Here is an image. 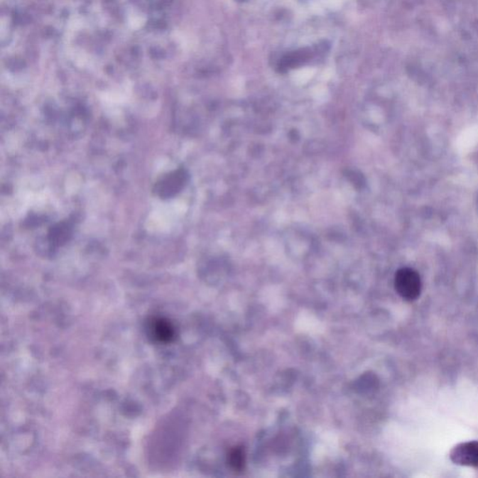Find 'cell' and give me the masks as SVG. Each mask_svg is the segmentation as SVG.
Wrapping results in <instances>:
<instances>
[{
  "label": "cell",
  "mask_w": 478,
  "mask_h": 478,
  "mask_svg": "<svg viewBox=\"0 0 478 478\" xmlns=\"http://www.w3.org/2000/svg\"><path fill=\"white\" fill-rule=\"evenodd\" d=\"M396 289L406 301H414L420 295L421 281L418 273L411 268H402L396 275Z\"/></svg>",
  "instance_id": "cell-1"
},
{
  "label": "cell",
  "mask_w": 478,
  "mask_h": 478,
  "mask_svg": "<svg viewBox=\"0 0 478 478\" xmlns=\"http://www.w3.org/2000/svg\"><path fill=\"white\" fill-rule=\"evenodd\" d=\"M450 459L455 465L478 468V442H465L451 450Z\"/></svg>",
  "instance_id": "cell-3"
},
{
  "label": "cell",
  "mask_w": 478,
  "mask_h": 478,
  "mask_svg": "<svg viewBox=\"0 0 478 478\" xmlns=\"http://www.w3.org/2000/svg\"><path fill=\"white\" fill-rule=\"evenodd\" d=\"M148 330L151 337L156 342L161 344L172 342L177 335L173 325L165 317H151L148 322Z\"/></svg>",
  "instance_id": "cell-4"
},
{
  "label": "cell",
  "mask_w": 478,
  "mask_h": 478,
  "mask_svg": "<svg viewBox=\"0 0 478 478\" xmlns=\"http://www.w3.org/2000/svg\"><path fill=\"white\" fill-rule=\"evenodd\" d=\"M228 463L234 472H241L245 467V451L242 447H234L228 455Z\"/></svg>",
  "instance_id": "cell-5"
},
{
  "label": "cell",
  "mask_w": 478,
  "mask_h": 478,
  "mask_svg": "<svg viewBox=\"0 0 478 478\" xmlns=\"http://www.w3.org/2000/svg\"><path fill=\"white\" fill-rule=\"evenodd\" d=\"M70 237V228L67 224H58L50 230V239L53 244L62 245Z\"/></svg>",
  "instance_id": "cell-6"
},
{
  "label": "cell",
  "mask_w": 478,
  "mask_h": 478,
  "mask_svg": "<svg viewBox=\"0 0 478 478\" xmlns=\"http://www.w3.org/2000/svg\"><path fill=\"white\" fill-rule=\"evenodd\" d=\"M187 183V173L183 169L171 172L156 184L154 192L161 198H170L176 195Z\"/></svg>",
  "instance_id": "cell-2"
}]
</instances>
